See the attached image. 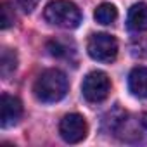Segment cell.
I'll return each instance as SVG.
<instances>
[{
  "label": "cell",
  "mask_w": 147,
  "mask_h": 147,
  "mask_svg": "<svg viewBox=\"0 0 147 147\" xmlns=\"http://www.w3.org/2000/svg\"><path fill=\"white\" fill-rule=\"evenodd\" d=\"M2 24V30H7L9 26L14 24V14H11V9L7 4H2V21H0Z\"/></svg>",
  "instance_id": "cell-12"
},
{
  "label": "cell",
  "mask_w": 147,
  "mask_h": 147,
  "mask_svg": "<svg viewBox=\"0 0 147 147\" xmlns=\"http://www.w3.org/2000/svg\"><path fill=\"white\" fill-rule=\"evenodd\" d=\"M23 116V102L9 94H4L0 99V125L2 128H9L19 123Z\"/></svg>",
  "instance_id": "cell-6"
},
{
  "label": "cell",
  "mask_w": 147,
  "mask_h": 147,
  "mask_svg": "<svg viewBox=\"0 0 147 147\" xmlns=\"http://www.w3.org/2000/svg\"><path fill=\"white\" fill-rule=\"evenodd\" d=\"M94 18L100 24H111L118 18V9L109 2H102L100 5H97V9L94 12Z\"/></svg>",
  "instance_id": "cell-10"
},
{
  "label": "cell",
  "mask_w": 147,
  "mask_h": 147,
  "mask_svg": "<svg viewBox=\"0 0 147 147\" xmlns=\"http://www.w3.org/2000/svg\"><path fill=\"white\" fill-rule=\"evenodd\" d=\"M18 67V54L12 49H4L0 57V75L4 78H9Z\"/></svg>",
  "instance_id": "cell-9"
},
{
  "label": "cell",
  "mask_w": 147,
  "mask_h": 147,
  "mask_svg": "<svg viewBox=\"0 0 147 147\" xmlns=\"http://www.w3.org/2000/svg\"><path fill=\"white\" fill-rule=\"evenodd\" d=\"M38 2H40V0H12V4H14L21 12H24V14L33 12V9L38 5Z\"/></svg>",
  "instance_id": "cell-11"
},
{
  "label": "cell",
  "mask_w": 147,
  "mask_h": 147,
  "mask_svg": "<svg viewBox=\"0 0 147 147\" xmlns=\"http://www.w3.org/2000/svg\"><path fill=\"white\" fill-rule=\"evenodd\" d=\"M142 125H144V126L147 128V111H145V113L142 114Z\"/></svg>",
  "instance_id": "cell-13"
},
{
  "label": "cell",
  "mask_w": 147,
  "mask_h": 147,
  "mask_svg": "<svg viewBox=\"0 0 147 147\" xmlns=\"http://www.w3.org/2000/svg\"><path fill=\"white\" fill-rule=\"evenodd\" d=\"M87 52L94 61L113 62L118 55V40L109 33H95L88 38Z\"/></svg>",
  "instance_id": "cell-3"
},
{
  "label": "cell",
  "mask_w": 147,
  "mask_h": 147,
  "mask_svg": "<svg viewBox=\"0 0 147 147\" xmlns=\"http://www.w3.org/2000/svg\"><path fill=\"white\" fill-rule=\"evenodd\" d=\"M67 88H69L67 78L59 69L43 71L33 85V92H35L36 99L45 104L59 102L61 99H64L67 94Z\"/></svg>",
  "instance_id": "cell-1"
},
{
  "label": "cell",
  "mask_w": 147,
  "mask_h": 147,
  "mask_svg": "<svg viewBox=\"0 0 147 147\" xmlns=\"http://www.w3.org/2000/svg\"><path fill=\"white\" fill-rule=\"evenodd\" d=\"M128 26L133 31H147V4L138 2L128 11Z\"/></svg>",
  "instance_id": "cell-8"
},
{
  "label": "cell",
  "mask_w": 147,
  "mask_h": 147,
  "mask_svg": "<svg viewBox=\"0 0 147 147\" xmlns=\"http://www.w3.org/2000/svg\"><path fill=\"white\" fill-rule=\"evenodd\" d=\"M59 133L67 144H78L88 133V125L82 114H66L59 123Z\"/></svg>",
  "instance_id": "cell-5"
},
{
  "label": "cell",
  "mask_w": 147,
  "mask_h": 147,
  "mask_svg": "<svg viewBox=\"0 0 147 147\" xmlns=\"http://www.w3.org/2000/svg\"><path fill=\"white\" fill-rule=\"evenodd\" d=\"M43 18L52 26L62 30H75L82 23V12L76 4L69 0H52L43 9Z\"/></svg>",
  "instance_id": "cell-2"
},
{
  "label": "cell",
  "mask_w": 147,
  "mask_h": 147,
  "mask_svg": "<svg viewBox=\"0 0 147 147\" xmlns=\"http://www.w3.org/2000/svg\"><path fill=\"white\" fill-rule=\"evenodd\" d=\"M128 88L138 99H147V67L137 66L128 75Z\"/></svg>",
  "instance_id": "cell-7"
},
{
  "label": "cell",
  "mask_w": 147,
  "mask_h": 147,
  "mask_svg": "<svg viewBox=\"0 0 147 147\" xmlns=\"http://www.w3.org/2000/svg\"><path fill=\"white\" fill-rule=\"evenodd\" d=\"M82 92L88 102H94V104L102 102L107 99L111 92V80L104 71H92L83 78Z\"/></svg>",
  "instance_id": "cell-4"
}]
</instances>
